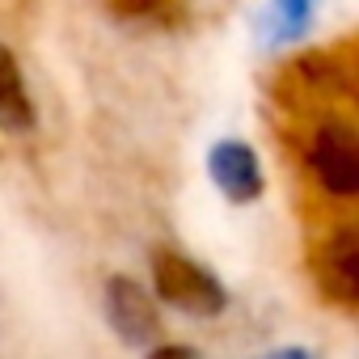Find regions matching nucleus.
<instances>
[{"label": "nucleus", "mask_w": 359, "mask_h": 359, "mask_svg": "<svg viewBox=\"0 0 359 359\" xmlns=\"http://www.w3.org/2000/svg\"><path fill=\"white\" fill-rule=\"evenodd\" d=\"M152 287L165 304H173L177 313H191V317H216L229 304V292L212 271H203L199 262L173 254V250L152 254Z\"/></svg>", "instance_id": "nucleus-1"}, {"label": "nucleus", "mask_w": 359, "mask_h": 359, "mask_svg": "<svg viewBox=\"0 0 359 359\" xmlns=\"http://www.w3.org/2000/svg\"><path fill=\"white\" fill-rule=\"evenodd\" d=\"M309 169L317 177V187L338 195V199H351L359 195V135L351 123L342 118H330L313 131L309 140Z\"/></svg>", "instance_id": "nucleus-2"}, {"label": "nucleus", "mask_w": 359, "mask_h": 359, "mask_svg": "<svg viewBox=\"0 0 359 359\" xmlns=\"http://www.w3.org/2000/svg\"><path fill=\"white\" fill-rule=\"evenodd\" d=\"M102 304H106L110 330H114L127 346H148V342H156V330H161L156 300H152V292L140 287L131 275H110Z\"/></svg>", "instance_id": "nucleus-3"}, {"label": "nucleus", "mask_w": 359, "mask_h": 359, "mask_svg": "<svg viewBox=\"0 0 359 359\" xmlns=\"http://www.w3.org/2000/svg\"><path fill=\"white\" fill-rule=\"evenodd\" d=\"M313 275L325 300L355 309L359 304V233L346 224L334 237H325V245L313 258Z\"/></svg>", "instance_id": "nucleus-4"}, {"label": "nucleus", "mask_w": 359, "mask_h": 359, "mask_svg": "<svg viewBox=\"0 0 359 359\" xmlns=\"http://www.w3.org/2000/svg\"><path fill=\"white\" fill-rule=\"evenodd\" d=\"M208 177L229 203H254L262 199V165L258 152L245 140H220L208 152Z\"/></svg>", "instance_id": "nucleus-5"}, {"label": "nucleus", "mask_w": 359, "mask_h": 359, "mask_svg": "<svg viewBox=\"0 0 359 359\" xmlns=\"http://www.w3.org/2000/svg\"><path fill=\"white\" fill-rule=\"evenodd\" d=\"M30 127H34V102L26 93L13 51L0 43V131H30Z\"/></svg>", "instance_id": "nucleus-6"}, {"label": "nucleus", "mask_w": 359, "mask_h": 359, "mask_svg": "<svg viewBox=\"0 0 359 359\" xmlns=\"http://www.w3.org/2000/svg\"><path fill=\"white\" fill-rule=\"evenodd\" d=\"M106 13L114 22H140L156 30H182L191 22L187 0H106Z\"/></svg>", "instance_id": "nucleus-7"}, {"label": "nucleus", "mask_w": 359, "mask_h": 359, "mask_svg": "<svg viewBox=\"0 0 359 359\" xmlns=\"http://www.w3.org/2000/svg\"><path fill=\"white\" fill-rule=\"evenodd\" d=\"M148 359H199L191 346H177V342H169V346H156Z\"/></svg>", "instance_id": "nucleus-8"}, {"label": "nucleus", "mask_w": 359, "mask_h": 359, "mask_svg": "<svg viewBox=\"0 0 359 359\" xmlns=\"http://www.w3.org/2000/svg\"><path fill=\"white\" fill-rule=\"evenodd\" d=\"M258 359H313V351L309 346H279V351H266Z\"/></svg>", "instance_id": "nucleus-9"}]
</instances>
